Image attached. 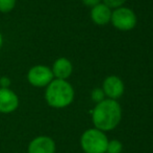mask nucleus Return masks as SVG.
Returning a JSON list of instances; mask_svg holds the SVG:
<instances>
[{"instance_id":"nucleus-1","label":"nucleus","mask_w":153,"mask_h":153,"mask_svg":"<svg viewBox=\"0 0 153 153\" xmlns=\"http://www.w3.org/2000/svg\"><path fill=\"white\" fill-rule=\"evenodd\" d=\"M121 120V107L113 99L97 103L93 110V123L101 131L114 129Z\"/></svg>"},{"instance_id":"nucleus-2","label":"nucleus","mask_w":153,"mask_h":153,"mask_svg":"<svg viewBox=\"0 0 153 153\" xmlns=\"http://www.w3.org/2000/svg\"><path fill=\"white\" fill-rule=\"evenodd\" d=\"M45 99L49 106L64 108L72 103L74 99V90L66 80L55 79L47 85Z\"/></svg>"},{"instance_id":"nucleus-3","label":"nucleus","mask_w":153,"mask_h":153,"mask_svg":"<svg viewBox=\"0 0 153 153\" xmlns=\"http://www.w3.org/2000/svg\"><path fill=\"white\" fill-rule=\"evenodd\" d=\"M80 144L85 153H104L108 139L99 129H89L82 134Z\"/></svg>"},{"instance_id":"nucleus-4","label":"nucleus","mask_w":153,"mask_h":153,"mask_svg":"<svg viewBox=\"0 0 153 153\" xmlns=\"http://www.w3.org/2000/svg\"><path fill=\"white\" fill-rule=\"evenodd\" d=\"M111 21L114 26L121 31L132 29L137 24V17L134 13L127 8H118L111 13Z\"/></svg>"},{"instance_id":"nucleus-5","label":"nucleus","mask_w":153,"mask_h":153,"mask_svg":"<svg viewBox=\"0 0 153 153\" xmlns=\"http://www.w3.org/2000/svg\"><path fill=\"white\" fill-rule=\"evenodd\" d=\"M29 83L36 87L47 86L53 79L52 70L44 65H36L29 69L27 75Z\"/></svg>"},{"instance_id":"nucleus-6","label":"nucleus","mask_w":153,"mask_h":153,"mask_svg":"<svg viewBox=\"0 0 153 153\" xmlns=\"http://www.w3.org/2000/svg\"><path fill=\"white\" fill-rule=\"evenodd\" d=\"M19 100L17 94L10 88H0V112L10 113L17 109Z\"/></svg>"},{"instance_id":"nucleus-7","label":"nucleus","mask_w":153,"mask_h":153,"mask_svg":"<svg viewBox=\"0 0 153 153\" xmlns=\"http://www.w3.org/2000/svg\"><path fill=\"white\" fill-rule=\"evenodd\" d=\"M55 144L48 136H38L28 146V153H54Z\"/></svg>"},{"instance_id":"nucleus-8","label":"nucleus","mask_w":153,"mask_h":153,"mask_svg":"<svg viewBox=\"0 0 153 153\" xmlns=\"http://www.w3.org/2000/svg\"><path fill=\"white\" fill-rule=\"evenodd\" d=\"M103 91L107 96L115 100L123 94L124 91V84L121 80L116 76H111L106 78L103 83Z\"/></svg>"},{"instance_id":"nucleus-9","label":"nucleus","mask_w":153,"mask_h":153,"mask_svg":"<svg viewBox=\"0 0 153 153\" xmlns=\"http://www.w3.org/2000/svg\"><path fill=\"white\" fill-rule=\"evenodd\" d=\"M92 19L96 24L98 25H104L111 21V8L104 3H99L93 8L91 12Z\"/></svg>"},{"instance_id":"nucleus-10","label":"nucleus","mask_w":153,"mask_h":153,"mask_svg":"<svg viewBox=\"0 0 153 153\" xmlns=\"http://www.w3.org/2000/svg\"><path fill=\"white\" fill-rule=\"evenodd\" d=\"M51 70H52L53 77H55L56 79L66 80L72 74V64L66 58H59L54 62Z\"/></svg>"},{"instance_id":"nucleus-11","label":"nucleus","mask_w":153,"mask_h":153,"mask_svg":"<svg viewBox=\"0 0 153 153\" xmlns=\"http://www.w3.org/2000/svg\"><path fill=\"white\" fill-rule=\"evenodd\" d=\"M16 5V0H0V12L8 13Z\"/></svg>"},{"instance_id":"nucleus-12","label":"nucleus","mask_w":153,"mask_h":153,"mask_svg":"<svg viewBox=\"0 0 153 153\" xmlns=\"http://www.w3.org/2000/svg\"><path fill=\"white\" fill-rule=\"evenodd\" d=\"M122 150V144L120 143L117 139H114V141L108 142L106 148V152L108 153H120Z\"/></svg>"},{"instance_id":"nucleus-13","label":"nucleus","mask_w":153,"mask_h":153,"mask_svg":"<svg viewBox=\"0 0 153 153\" xmlns=\"http://www.w3.org/2000/svg\"><path fill=\"white\" fill-rule=\"evenodd\" d=\"M104 91L102 89H99V88H96V89L93 90L92 92V99L93 101H95L96 103H99L101 101L104 100Z\"/></svg>"},{"instance_id":"nucleus-14","label":"nucleus","mask_w":153,"mask_h":153,"mask_svg":"<svg viewBox=\"0 0 153 153\" xmlns=\"http://www.w3.org/2000/svg\"><path fill=\"white\" fill-rule=\"evenodd\" d=\"M103 1H104L105 5H107L111 8H119L126 0H103Z\"/></svg>"},{"instance_id":"nucleus-15","label":"nucleus","mask_w":153,"mask_h":153,"mask_svg":"<svg viewBox=\"0 0 153 153\" xmlns=\"http://www.w3.org/2000/svg\"><path fill=\"white\" fill-rule=\"evenodd\" d=\"M82 2L88 6H93L94 8L95 5L100 3V0H82Z\"/></svg>"},{"instance_id":"nucleus-16","label":"nucleus","mask_w":153,"mask_h":153,"mask_svg":"<svg viewBox=\"0 0 153 153\" xmlns=\"http://www.w3.org/2000/svg\"><path fill=\"white\" fill-rule=\"evenodd\" d=\"M10 81L6 77L1 78V80H0V84L3 86V88H7V86L10 85Z\"/></svg>"},{"instance_id":"nucleus-17","label":"nucleus","mask_w":153,"mask_h":153,"mask_svg":"<svg viewBox=\"0 0 153 153\" xmlns=\"http://www.w3.org/2000/svg\"><path fill=\"white\" fill-rule=\"evenodd\" d=\"M1 46H2V36L0 34V48H1Z\"/></svg>"}]
</instances>
